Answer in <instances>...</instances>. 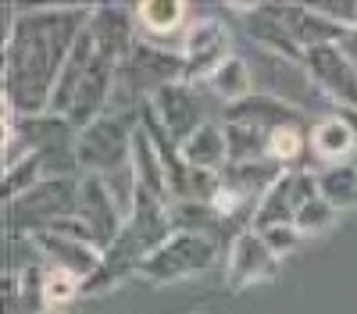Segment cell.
<instances>
[{
    "label": "cell",
    "mask_w": 357,
    "mask_h": 314,
    "mask_svg": "<svg viewBox=\"0 0 357 314\" xmlns=\"http://www.w3.org/2000/svg\"><path fill=\"white\" fill-rule=\"evenodd\" d=\"M93 8H40L22 11L18 29L4 40V97L40 118L50 111V97L79 33L89 25Z\"/></svg>",
    "instance_id": "cell-1"
},
{
    "label": "cell",
    "mask_w": 357,
    "mask_h": 314,
    "mask_svg": "<svg viewBox=\"0 0 357 314\" xmlns=\"http://www.w3.org/2000/svg\"><path fill=\"white\" fill-rule=\"evenodd\" d=\"M215 261H218V243L211 233H172V240H165L143 261L139 278H146L151 285H168L207 272Z\"/></svg>",
    "instance_id": "cell-2"
},
{
    "label": "cell",
    "mask_w": 357,
    "mask_h": 314,
    "mask_svg": "<svg viewBox=\"0 0 357 314\" xmlns=\"http://www.w3.org/2000/svg\"><path fill=\"white\" fill-rule=\"evenodd\" d=\"M79 196V182L75 179H57V175H47L43 182H36L29 193H22L18 200L8 204V228L11 233H25L33 236L40 228H47L50 221L65 218V204H75Z\"/></svg>",
    "instance_id": "cell-3"
},
{
    "label": "cell",
    "mask_w": 357,
    "mask_h": 314,
    "mask_svg": "<svg viewBox=\"0 0 357 314\" xmlns=\"http://www.w3.org/2000/svg\"><path fill=\"white\" fill-rule=\"evenodd\" d=\"M132 132L136 129H126L122 114H104L89 129H82L75 161L86 168V175H111L132 164Z\"/></svg>",
    "instance_id": "cell-4"
},
{
    "label": "cell",
    "mask_w": 357,
    "mask_h": 314,
    "mask_svg": "<svg viewBox=\"0 0 357 314\" xmlns=\"http://www.w3.org/2000/svg\"><path fill=\"white\" fill-rule=\"evenodd\" d=\"M232 50V40H229V25L218 22V18H200L193 22L186 33H183V61H186V72H183V82H207L225 61Z\"/></svg>",
    "instance_id": "cell-5"
},
{
    "label": "cell",
    "mask_w": 357,
    "mask_h": 314,
    "mask_svg": "<svg viewBox=\"0 0 357 314\" xmlns=\"http://www.w3.org/2000/svg\"><path fill=\"white\" fill-rule=\"evenodd\" d=\"M279 275V257L264 243L261 233L243 228L229 243V261H225V282L232 293H247L261 282H272Z\"/></svg>",
    "instance_id": "cell-6"
},
{
    "label": "cell",
    "mask_w": 357,
    "mask_h": 314,
    "mask_svg": "<svg viewBox=\"0 0 357 314\" xmlns=\"http://www.w3.org/2000/svg\"><path fill=\"white\" fill-rule=\"evenodd\" d=\"M314 193H318V179L311 171H279V179L257 200L250 228L254 233H268V228H275V225H293L296 207Z\"/></svg>",
    "instance_id": "cell-7"
},
{
    "label": "cell",
    "mask_w": 357,
    "mask_h": 314,
    "mask_svg": "<svg viewBox=\"0 0 357 314\" xmlns=\"http://www.w3.org/2000/svg\"><path fill=\"white\" fill-rule=\"evenodd\" d=\"M304 68L343 111H357V65L343 54L340 43H318L304 50Z\"/></svg>",
    "instance_id": "cell-8"
},
{
    "label": "cell",
    "mask_w": 357,
    "mask_h": 314,
    "mask_svg": "<svg viewBox=\"0 0 357 314\" xmlns=\"http://www.w3.org/2000/svg\"><path fill=\"white\" fill-rule=\"evenodd\" d=\"M72 211L89 225V233H93L100 250H107L118 240V233H122V225H126L122 207H118V200L111 196V189H107V182L100 175H86L79 182V196H75Z\"/></svg>",
    "instance_id": "cell-9"
},
{
    "label": "cell",
    "mask_w": 357,
    "mask_h": 314,
    "mask_svg": "<svg viewBox=\"0 0 357 314\" xmlns=\"http://www.w3.org/2000/svg\"><path fill=\"white\" fill-rule=\"evenodd\" d=\"M146 104H151V111L158 114V122L168 129V136L178 143V150H183V143L207 122L190 82H168L154 97H146Z\"/></svg>",
    "instance_id": "cell-10"
},
{
    "label": "cell",
    "mask_w": 357,
    "mask_h": 314,
    "mask_svg": "<svg viewBox=\"0 0 357 314\" xmlns=\"http://www.w3.org/2000/svg\"><path fill=\"white\" fill-rule=\"evenodd\" d=\"M29 243H33L54 268H65V272L79 275L82 285L97 275V268H100V261H104V253H100L93 243L57 236V233H50V228H40V233H33V236H29Z\"/></svg>",
    "instance_id": "cell-11"
},
{
    "label": "cell",
    "mask_w": 357,
    "mask_h": 314,
    "mask_svg": "<svg viewBox=\"0 0 357 314\" xmlns=\"http://www.w3.org/2000/svg\"><path fill=\"white\" fill-rule=\"evenodd\" d=\"M89 33H93V40H97V54L111 57L118 68L126 65V57L136 47L132 22H129L126 8H111V4L93 8V15H89Z\"/></svg>",
    "instance_id": "cell-12"
},
{
    "label": "cell",
    "mask_w": 357,
    "mask_h": 314,
    "mask_svg": "<svg viewBox=\"0 0 357 314\" xmlns=\"http://www.w3.org/2000/svg\"><path fill=\"white\" fill-rule=\"evenodd\" d=\"M132 171H136V182L154 193L158 200H165V204H172V175H168V164L161 157V150L154 147L151 132H146L143 125H136L132 132Z\"/></svg>",
    "instance_id": "cell-13"
},
{
    "label": "cell",
    "mask_w": 357,
    "mask_h": 314,
    "mask_svg": "<svg viewBox=\"0 0 357 314\" xmlns=\"http://www.w3.org/2000/svg\"><path fill=\"white\" fill-rule=\"evenodd\" d=\"M183 164L190 171H218L229 164V139H225V125L218 122H204L186 143H183Z\"/></svg>",
    "instance_id": "cell-14"
},
{
    "label": "cell",
    "mask_w": 357,
    "mask_h": 314,
    "mask_svg": "<svg viewBox=\"0 0 357 314\" xmlns=\"http://www.w3.org/2000/svg\"><path fill=\"white\" fill-rule=\"evenodd\" d=\"M289 118H296V107L286 104L275 93H254V97H247L240 104L225 107V122H232V125H254V129L272 125V129H282V125H293Z\"/></svg>",
    "instance_id": "cell-15"
},
{
    "label": "cell",
    "mask_w": 357,
    "mask_h": 314,
    "mask_svg": "<svg viewBox=\"0 0 357 314\" xmlns=\"http://www.w3.org/2000/svg\"><path fill=\"white\" fill-rule=\"evenodd\" d=\"M311 147L321 161L329 164H343L354 150H357V129L347 118H321L311 129Z\"/></svg>",
    "instance_id": "cell-16"
},
{
    "label": "cell",
    "mask_w": 357,
    "mask_h": 314,
    "mask_svg": "<svg viewBox=\"0 0 357 314\" xmlns=\"http://www.w3.org/2000/svg\"><path fill=\"white\" fill-rule=\"evenodd\" d=\"M207 86L225 100V107L229 104H240V100H247V97H254L257 90H254V72H250V65L243 61V57H229V61L207 79Z\"/></svg>",
    "instance_id": "cell-17"
},
{
    "label": "cell",
    "mask_w": 357,
    "mask_h": 314,
    "mask_svg": "<svg viewBox=\"0 0 357 314\" xmlns=\"http://www.w3.org/2000/svg\"><path fill=\"white\" fill-rule=\"evenodd\" d=\"M139 29L146 36H168L178 33L186 22V4L183 0H143V4L132 11Z\"/></svg>",
    "instance_id": "cell-18"
},
{
    "label": "cell",
    "mask_w": 357,
    "mask_h": 314,
    "mask_svg": "<svg viewBox=\"0 0 357 314\" xmlns=\"http://www.w3.org/2000/svg\"><path fill=\"white\" fill-rule=\"evenodd\" d=\"M318 193L329 200L336 211L357 207V168L354 164H329L318 171Z\"/></svg>",
    "instance_id": "cell-19"
},
{
    "label": "cell",
    "mask_w": 357,
    "mask_h": 314,
    "mask_svg": "<svg viewBox=\"0 0 357 314\" xmlns=\"http://www.w3.org/2000/svg\"><path fill=\"white\" fill-rule=\"evenodd\" d=\"M336 218H340V211H336L321 193H314V196H307L304 204L296 207V214H293V228L301 233V240H311V236L329 233V228L336 225Z\"/></svg>",
    "instance_id": "cell-20"
},
{
    "label": "cell",
    "mask_w": 357,
    "mask_h": 314,
    "mask_svg": "<svg viewBox=\"0 0 357 314\" xmlns=\"http://www.w3.org/2000/svg\"><path fill=\"white\" fill-rule=\"evenodd\" d=\"M47 154L43 150H33L25 161H18L15 168H8L4 171V200L11 204V200H18L22 193H29L36 182H43L47 179Z\"/></svg>",
    "instance_id": "cell-21"
},
{
    "label": "cell",
    "mask_w": 357,
    "mask_h": 314,
    "mask_svg": "<svg viewBox=\"0 0 357 314\" xmlns=\"http://www.w3.org/2000/svg\"><path fill=\"white\" fill-rule=\"evenodd\" d=\"M79 293H82V278L79 275L47 265V272H43V304H47V311H57V307L72 304Z\"/></svg>",
    "instance_id": "cell-22"
},
{
    "label": "cell",
    "mask_w": 357,
    "mask_h": 314,
    "mask_svg": "<svg viewBox=\"0 0 357 314\" xmlns=\"http://www.w3.org/2000/svg\"><path fill=\"white\" fill-rule=\"evenodd\" d=\"M304 150V139L296 132V125H282V129H272L268 132V157L279 161V164H289L296 161Z\"/></svg>",
    "instance_id": "cell-23"
},
{
    "label": "cell",
    "mask_w": 357,
    "mask_h": 314,
    "mask_svg": "<svg viewBox=\"0 0 357 314\" xmlns=\"http://www.w3.org/2000/svg\"><path fill=\"white\" fill-rule=\"evenodd\" d=\"M261 236H264L268 246H272V253L279 257V261H282L286 253H293L296 246H301V233H296L293 225H275V228H268V233H261Z\"/></svg>",
    "instance_id": "cell-24"
},
{
    "label": "cell",
    "mask_w": 357,
    "mask_h": 314,
    "mask_svg": "<svg viewBox=\"0 0 357 314\" xmlns=\"http://www.w3.org/2000/svg\"><path fill=\"white\" fill-rule=\"evenodd\" d=\"M47 314H54V311H47Z\"/></svg>",
    "instance_id": "cell-25"
}]
</instances>
